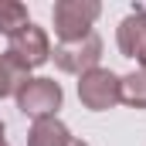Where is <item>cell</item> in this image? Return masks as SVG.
<instances>
[{
	"label": "cell",
	"instance_id": "obj_1",
	"mask_svg": "<svg viewBox=\"0 0 146 146\" xmlns=\"http://www.w3.org/2000/svg\"><path fill=\"white\" fill-rule=\"evenodd\" d=\"M14 102H17V109L24 112V115H31V119H48V115H58L61 102H65V92L48 75H27L17 85Z\"/></svg>",
	"mask_w": 146,
	"mask_h": 146
},
{
	"label": "cell",
	"instance_id": "obj_2",
	"mask_svg": "<svg viewBox=\"0 0 146 146\" xmlns=\"http://www.w3.org/2000/svg\"><path fill=\"white\" fill-rule=\"evenodd\" d=\"M102 17V3L99 0H54L51 7V24L58 44L65 41H78V37L92 34V24Z\"/></svg>",
	"mask_w": 146,
	"mask_h": 146
},
{
	"label": "cell",
	"instance_id": "obj_3",
	"mask_svg": "<svg viewBox=\"0 0 146 146\" xmlns=\"http://www.w3.org/2000/svg\"><path fill=\"white\" fill-rule=\"evenodd\" d=\"M3 54L24 75H31L34 68H41V65L51 61V37H48L44 27H37L34 21H31L24 31H17L14 37H7V51Z\"/></svg>",
	"mask_w": 146,
	"mask_h": 146
},
{
	"label": "cell",
	"instance_id": "obj_4",
	"mask_svg": "<svg viewBox=\"0 0 146 146\" xmlns=\"http://www.w3.org/2000/svg\"><path fill=\"white\" fill-rule=\"evenodd\" d=\"M51 58H54L58 72H65V75H78V78H82L85 72L99 68V61H102V37L92 31V34L78 37V41L54 44Z\"/></svg>",
	"mask_w": 146,
	"mask_h": 146
},
{
	"label": "cell",
	"instance_id": "obj_5",
	"mask_svg": "<svg viewBox=\"0 0 146 146\" xmlns=\"http://www.w3.org/2000/svg\"><path fill=\"white\" fill-rule=\"evenodd\" d=\"M78 102L88 112H109L119 106V75L112 68H92L78 78Z\"/></svg>",
	"mask_w": 146,
	"mask_h": 146
},
{
	"label": "cell",
	"instance_id": "obj_6",
	"mask_svg": "<svg viewBox=\"0 0 146 146\" xmlns=\"http://www.w3.org/2000/svg\"><path fill=\"white\" fill-rule=\"evenodd\" d=\"M115 44L122 51V58H133V61H146V7H133L119 27H115Z\"/></svg>",
	"mask_w": 146,
	"mask_h": 146
},
{
	"label": "cell",
	"instance_id": "obj_7",
	"mask_svg": "<svg viewBox=\"0 0 146 146\" xmlns=\"http://www.w3.org/2000/svg\"><path fill=\"white\" fill-rule=\"evenodd\" d=\"M72 129L58 119V115H48V119H34L31 129H27V146H72Z\"/></svg>",
	"mask_w": 146,
	"mask_h": 146
},
{
	"label": "cell",
	"instance_id": "obj_8",
	"mask_svg": "<svg viewBox=\"0 0 146 146\" xmlns=\"http://www.w3.org/2000/svg\"><path fill=\"white\" fill-rule=\"evenodd\" d=\"M119 102H126L129 109H146V68L119 75Z\"/></svg>",
	"mask_w": 146,
	"mask_h": 146
},
{
	"label": "cell",
	"instance_id": "obj_9",
	"mask_svg": "<svg viewBox=\"0 0 146 146\" xmlns=\"http://www.w3.org/2000/svg\"><path fill=\"white\" fill-rule=\"evenodd\" d=\"M27 24H31V14H27V7L21 0H0V34L14 37Z\"/></svg>",
	"mask_w": 146,
	"mask_h": 146
},
{
	"label": "cell",
	"instance_id": "obj_10",
	"mask_svg": "<svg viewBox=\"0 0 146 146\" xmlns=\"http://www.w3.org/2000/svg\"><path fill=\"white\" fill-rule=\"evenodd\" d=\"M24 78H27V75L21 72V68H17L7 54H0V99L14 95V92H17V85H21Z\"/></svg>",
	"mask_w": 146,
	"mask_h": 146
},
{
	"label": "cell",
	"instance_id": "obj_11",
	"mask_svg": "<svg viewBox=\"0 0 146 146\" xmlns=\"http://www.w3.org/2000/svg\"><path fill=\"white\" fill-rule=\"evenodd\" d=\"M3 133H7V126H3V119H0V146L7 143V139H3Z\"/></svg>",
	"mask_w": 146,
	"mask_h": 146
},
{
	"label": "cell",
	"instance_id": "obj_12",
	"mask_svg": "<svg viewBox=\"0 0 146 146\" xmlns=\"http://www.w3.org/2000/svg\"><path fill=\"white\" fill-rule=\"evenodd\" d=\"M72 146H88V143H85V139H72Z\"/></svg>",
	"mask_w": 146,
	"mask_h": 146
},
{
	"label": "cell",
	"instance_id": "obj_13",
	"mask_svg": "<svg viewBox=\"0 0 146 146\" xmlns=\"http://www.w3.org/2000/svg\"><path fill=\"white\" fill-rule=\"evenodd\" d=\"M139 68H146V61H143V65H139Z\"/></svg>",
	"mask_w": 146,
	"mask_h": 146
},
{
	"label": "cell",
	"instance_id": "obj_14",
	"mask_svg": "<svg viewBox=\"0 0 146 146\" xmlns=\"http://www.w3.org/2000/svg\"><path fill=\"white\" fill-rule=\"evenodd\" d=\"M3 146H10V143H3Z\"/></svg>",
	"mask_w": 146,
	"mask_h": 146
}]
</instances>
